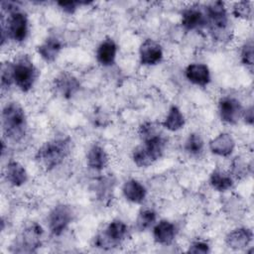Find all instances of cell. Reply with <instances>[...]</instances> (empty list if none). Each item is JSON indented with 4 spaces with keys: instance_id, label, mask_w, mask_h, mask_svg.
<instances>
[{
    "instance_id": "obj_19",
    "label": "cell",
    "mask_w": 254,
    "mask_h": 254,
    "mask_svg": "<svg viewBox=\"0 0 254 254\" xmlns=\"http://www.w3.org/2000/svg\"><path fill=\"white\" fill-rule=\"evenodd\" d=\"M118 52L116 42L108 37L103 39L96 48L95 58L97 63L102 66H111L114 64Z\"/></svg>"
},
{
    "instance_id": "obj_28",
    "label": "cell",
    "mask_w": 254,
    "mask_h": 254,
    "mask_svg": "<svg viewBox=\"0 0 254 254\" xmlns=\"http://www.w3.org/2000/svg\"><path fill=\"white\" fill-rule=\"evenodd\" d=\"M1 76V87L2 90L9 89L14 84L13 77V61L3 62L0 69Z\"/></svg>"
},
{
    "instance_id": "obj_3",
    "label": "cell",
    "mask_w": 254,
    "mask_h": 254,
    "mask_svg": "<svg viewBox=\"0 0 254 254\" xmlns=\"http://www.w3.org/2000/svg\"><path fill=\"white\" fill-rule=\"evenodd\" d=\"M140 140L141 144L132 150L131 158L137 167L147 168L163 157L168 141L160 129Z\"/></svg>"
},
{
    "instance_id": "obj_17",
    "label": "cell",
    "mask_w": 254,
    "mask_h": 254,
    "mask_svg": "<svg viewBox=\"0 0 254 254\" xmlns=\"http://www.w3.org/2000/svg\"><path fill=\"white\" fill-rule=\"evenodd\" d=\"M253 240V231L249 227H236L225 236V244L232 250L247 248Z\"/></svg>"
},
{
    "instance_id": "obj_29",
    "label": "cell",
    "mask_w": 254,
    "mask_h": 254,
    "mask_svg": "<svg viewBox=\"0 0 254 254\" xmlns=\"http://www.w3.org/2000/svg\"><path fill=\"white\" fill-rule=\"evenodd\" d=\"M253 41L250 39L246 41L240 49L239 58L240 62L248 68L252 69L253 66V61H254V53H253Z\"/></svg>"
},
{
    "instance_id": "obj_10",
    "label": "cell",
    "mask_w": 254,
    "mask_h": 254,
    "mask_svg": "<svg viewBox=\"0 0 254 254\" xmlns=\"http://www.w3.org/2000/svg\"><path fill=\"white\" fill-rule=\"evenodd\" d=\"M181 25L188 32L199 31L206 28L204 6L193 3L184 8L181 13Z\"/></svg>"
},
{
    "instance_id": "obj_30",
    "label": "cell",
    "mask_w": 254,
    "mask_h": 254,
    "mask_svg": "<svg viewBox=\"0 0 254 254\" xmlns=\"http://www.w3.org/2000/svg\"><path fill=\"white\" fill-rule=\"evenodd\" d=\"M97 188H96V196L101 201H106L110 199V195L112 192V182H110V179L108 178H102L98 182Z\"/></svg>"
},
{
    "instance_id": "obj_7",
    "label": "cell",
    "mask_w": 254,
    "mask_h": 254,
    "mask_svg": "<svg viewBox=\"0 0 254 254\" xmlns=\"http://www.w3.org/2000/svg\"><path fill=\"white\" fill-rule=\"evenodd\" d=\"M44 230L37 222H32L20 233L16 238L15 244L11 247L14 248L12 252L17 253H33L37 252L42 246Z\"/></svg>"
},
{
    "instance_id": "obj_5",
    "label": "cell",
    "mask_w": 254,
    "mask_h": 254,
    "mask_svg": "<svg viewBox=\"0 0 254 254\" xmlns=\"http://www.w3.org/2000/svg\"><path fill=\"white\" fill-rule=\"evenodd\" d=\"M129 226L123 220L116 218L107 223L93 238V246L102 250H110L121 245L129 236Z\"/></svg>"
},
{
    "instance_id": "obj_31",
    "label": "cell",
    "mask_w": 254,
    "mask_h": 254,
    "mask_svg": "<svg viewBox=\"0 0 254 254\" xmlns=\"http://www.w3.org/2000/svg\"><path fill=\"white\" fill-rule=\"evenodd\" d=\"M89 2L82 1H58L57 5L65 14L72 15L81 5H88Z\"/></svg>"
},
{
    "instance_id": "obj_16",
    "label": "cell",
    "mask_w": 254,
    "mask_h": 254,
    "mask_svg": "<svg viewBox=\"0 0 254 254\" xmlns=\"http://www.w3.org/2000/svg\"><path fill=\"white\" fill-rule=\"evenodd\" d=\"M185 76L190 83L205 87L211 81V73L209 67L202 63H192L185 68Z\"/></svg>"
},
{
    "instance_id": "obj_33",
    "label": "cell",
    "mask_w": 254,
    "mask_h": 254,
    "mask_svg": "<svg viewBox=\"0 0 254 254\" xmlns=\"http://www.w3.org/2000/svg\"><path fill=\"white\" fill-rule=\"evenodd\" d=\"M242 120L246 125L252 126L254 121V114H253V106L249 105L248 107L244 108L243 114H242Z\"/></svg>"
},
{
    "instance_id": "obj_1",
    "label": "cell",
    "mask_w": 254,
    "mask_h": 254,
    "mask_svg": "<svg viewBox=\"0 0 254 254\" xmlns=\"http://www.w3.org/2000/svg\"><path fill=\"white\" fill-rule=\"evenodd\" d=\"M3 139L12 143L24 140L28 133V117L23 106L17 101L7 102L1 112Z\"/></svg>"
},
{
    "instance_id": "obj_25",
    "label": "cell",
    "mask_w": 254,
    "mask_h": 254,
    "mask_svg": "<svg viewBox=\"0 0 254 254\" xmlns=\"http://www.w3.org/2000/svg\"><path fill=\"white\" fill-rule=\"evenodd\" d=\"M157 212L151 207H142L137 214L135 227L138 231H146L152 228L157 222Z\"/></svg>"
},
{
    "instance_id": "obj_32",
    "label": "cell",
    "mask_w": 254,
    "mask_h": 254,
    "mask_svg": "<svg viewBox=\"0 0 254 254\" xmlns=\"http://www.w3.org/2000/svg\"><path fill=\"white\" fill-rule=\"evenodd\" d=\"M187 252L195 254H207L210 252V246L207 242L202 240H196L190 244Z\"/></svg>"
},
{
    "instance_id": "obj_24",
    "label": "cell",
    "mask_w": 254,
    "mask_h": 254,
    "mask_svg": "<svg viewBox=\"0 0 254 254\" xmlns=\"http://www.w3.org/2000/svg\"><path fill=\"white\" fill-rule=\"evenodd\" d=\"M204 146L202 136L198 132H191L187 136L183 148L189 157L198 159L204 152Z\"/></svg>"
},
{
    "instance_id": "obj_18",
    "label": "cell",
    "mask_w": 254,
    "mask_h": 254,
    "mask_svg": "<svg viewBox=\"0 0 254 254\" xmlns=\"http://www.w3.org/2000/svg\"><path fill=\"white\" fill-rule=\"evenodd\" d=\"M109 155L105 148L98 143L91 145L85 156L86 166L96 172L103 171L109 164Z\"/></svg>"
},
{
    "instance_id": "obj_15",
    "label": "cell",
    "mask_w": 254,
    "mask_h": 254,
    "mask_svg": "<svg viewBox=\"0 0 254 254\" xmlns=\"http://www.w3.org/2000/svg\"><path fill=\"white\" fill-rule=\"evenodd\" d=\"M236 142L233 136L227 132H221L212 138L208 143V149L211 154L218 157H229L234 152Z\"/></svg>"
},
{
    "instance_id": "obj_27",
    "label": "cell",
    "mask_w": 254,
    "mask_h": 254,
    "mask_svg": "<svg viewBox=\"0 0 254 254\" xmlns=\"http://www.w3.org/2000/svg\"><path fill=\"white\" fill-rule=\"evenodd\" d=\"M232 15L241 20H251L253 17V2L238 1L232 5Z\"/></svg>"
},
{
    "instance_id": "obj_6",
    "label": "cell",
    "mask_w": 254,
    "mask_h": 254,
    "mask_svg": "<svg viewBox=\"0 0 254 254\" xmlns=\"http://www.w3.org/2000/svg\"><path fill=\"white\" fill-rule=\"evenodd\" d=\"M39 76V70L28 55L13 60V77L15 86L23 93L32 90Z\"/></svg>"
},
{
    "instance_id": "obj_13",
    "label": "cell",
    "mask_w": 254,
    "mask_h": 254,
    "mask_svg": "<svg viewBox=\"0 0 254 254\" xmlns=\"http://www.w3.org/2000/svg\"><path fill=\"white\" fill-rule=\"evenodd\" d=\"M63 49L64 44L62 40L55 35L48 36L41 44L36 47L37 54L47 64L54 63L60 56Z\"/></svg>"
},
{
    "instance_id": "obj_8",
    "label": "cell",
    "mask_w": 254,
    "mask_h": 254,
    "mask_svg": "<svg viewBox=\"0 0 254 254\" xmlns=\"http://www.w3.org/2000/svg\"><path fill=\"white\" fill-rule=\"evenodd\" d=\"M72 207L66 203H58L48 215V227L54 236H61L68 228L73 220Z\"/></svg>"
},
{
    "instance_id": "obj_21",
    "label": "cell",
    "mask_w": 254,
    "mask_h": 254,
    "mask_svg": "<svg viewBox=\"0 0 254 254\" xmlns=\"http://www.w3.org/2000/svg\"><path fill=\"white\" fill-rule=\"evenodd\" d=\"M121 190L124 198L127 201L136 204L142 203L147 196L146 187L136 179H129L125 181Z\"/></svg>"
},
{
    "instance_id": "obj_14",
    "label": "cell",
    "mask_w": 254,
    "mask_h": 254,
    "mask_svg": "<svg viewBox=\"0 0 254 254\" xmlns=\"http://www.w3.org/2000/svg\"><path fill=\"white\" fill-rule=\"evenodd\" d=\"M152 233L154 241L157 244L169 246L175 241L178 229L174 222L168 219H161L152 227Z\"/></svg>"
},
{
    "instance_id": "obj_11",
    "label": "cell",
    "mask_w": 254,
    "mask_h": 254,
    "mask_svg": "<svg viewBox=\"0 0 254 254\" xmlns=\"http://www.w3.org/2000/svg\"><path fill=\"white\" fill-rule=\"evenodd\" d=\"M53 88L59 96L64 99L72 98L80 89V81L78 78L68 72H60L53 80Z\"/></svg>"
},
{
    "instance_id": "obj_4",
    "label": "cell",
    "mask_w": 254,
    "mask_h": 254,
    "mask_svg": "<svg viewBox=\"0 0 254 254\" xmlns=\"http://www.w3.org/2000/svg\"><path fill=\"white\" fill-rule=\"evenodd\" d=\"M206 28L211 37L220 42L230 39V19L224 2L214 1L204 6Z\"/></svg>"
},
{
    "instance_id": "obj_23",
    "label": "cell",
    "mask_w": 254,
    "mask_h": 254,
    "mask_svg": "<svg viewBox=\"0 0 254 254\" xmlns=\"http://www.w3.org/2000/svg\"><path fill=\"white\" fill-rule=\"evenodd\" d=\"M185 125L186 118L184 113L177 105H172L162 122V126L170 132H177L183 129Z\"/></svg>"
},
{
    "instance_id": "obj_12",
    "label": "cell",
    "mask_w": 254,
    "mask_h": 254,
    "mask_svg": "<svg viewBox=\"0 0 254 254\" xmlns=\"http://www.w3.org/2000/svg\"><path fill=\"white\" fill-rule=\"evenodd\" d=\"M164 58V51L159 42L153 39L144 40L139 47V62L144 66L159 64Z\"/></svg>"
},
{
    "instance_id": "obj_2",
    "label": "cell",
    "mask_w": 254,
    "mask_h": 254,
    "mask_svg": "<svg viewBox=\"0 0 254 254\" xmlns=\"http://www.w3.org/2000/svg\"><path fill=\"white\" fill-rule=\"evenodd\" d=\"M71 152V139L66 135L54 137L44 142L35 154V160L49 172L61 166Z\"/></svg>"
},
{
    "instance_id": "obj_9",
    "label": "cell",
    "mask_w": 254,
    "mask_h": 254,
    "mask_svg": "<svg viewBox=\"0 0 254 254\" xmlns=\"http://www.w3.org/2000/svg\"><path fill=\"white\" fill-rule=\"evenodd\" d=\"M244 106L241 101L230 95L219 98L217 103V112L220 120L228 125H235L242 119Z\"/></svg>"
},
{
    "instance_id": "obj_26",
    "label": "cell",
    "mask_w": 254,
    "mask_h": 254,
    "mask_svg": "<svg viewBox=\"0 0 254 254\" xmlns=\"http://www.w3.org/2000/svg\"><path fill=\"white\" fill-rule=\"evenodd\" d=\"M231 171L229 172L232 177L236 179L245 178L248 174L252 173V164L248 163L243 157L237 156L231 162Z\"/></svg>"
},
{
    "instance_id": "obj_22",
    "label": "cell",
    "mask_w": 254,
    "mask_h": 254,
    "mask_svg": "<svg viewBox=\"0 0 254 254\" xmlns=\"http://www.w3.org/2000/svg\"><path fill=\"white\" fill-rule=\"evenodd\" d=\"M208 183L214 190L218 192H224L233 188L234 179L229 172L216 168L210 173Z\"/></svg>"
},
{
    "instance_id": "obj_20",
    "label": "cell",
    "mask_w": 254,
    "mask_h": 254,
    "mask_svg": "<svg viewBox=\"0 0 254 254\" xmlns=\"http://www.w3.org/2000/svg\"><path fill=\"white\" fill-rule=\"evenodd\" d=\"M4 178L11 187L20 188L28 182L29 175L21 163L11 160L5 166Z\"/></svg>"
}]
</instances>
